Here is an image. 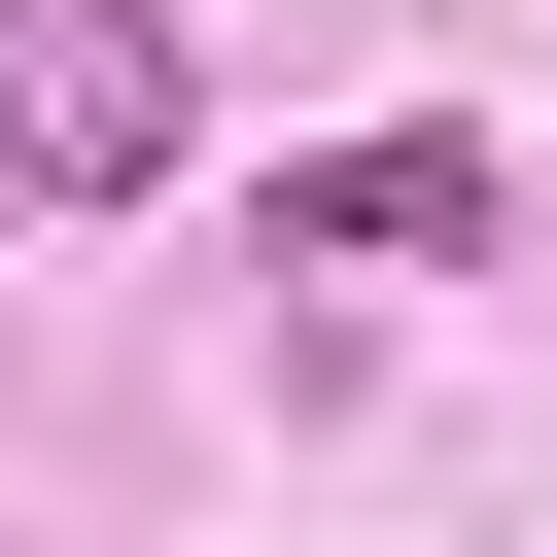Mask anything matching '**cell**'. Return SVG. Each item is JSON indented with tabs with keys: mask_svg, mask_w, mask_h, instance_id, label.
Returning a JSON list of instances; mask_svg holds the SVG:
<instances>
[{
	"mask_svg": "<svg viewBox=\"0 0 557 557\" xmlns=\"http://www.w3.org/2000/svg\"><path fill=\"white\" fill-rule=\"evenodd\" d=\"M487 244V139H313L278 174V278H453Z\"/></svg>",
	"mask_w": 557,
	"mask_h": 557,
	"instance_id": "7a4b0ae2",
	"label": "cell"
},
{
	"mask_svg": "<svg viewBox=\"0 0 557 557\" xmlns=\"http://www.w3.org/2000/svg\"><path fill=\"white\" fill-rule=\"evenodd\" d=\"M174 139H209L174 0H0V174H35V209H139Z\"/></svg>",
	"mask_w": 557,
	"mask_h": 557,
	"instance_id": "6da1fadb",
	"label": "cell"
}]
</instances>
